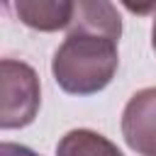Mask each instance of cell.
I'll use <instances>...</instances> for the list:
<instances>
[{"label":"cell","instance_id":"obj_1","mask_svg":"<svg viewBox=\"0 0 156 156\" xmlns=\"http://www.w3.org/2000/svg\"><path fill=\"white\" fill-rule=\"evenodd\" d=\"M117 66V41L88 34H68L54 54L51 73L63 93L93 95L112 83Z\"/></svg>","mask_w":156,"mask_h":156},{"label":"cell","instance_id":"obj_2","mask_svg":"<svg viewBox=\"0 0 156 156\" xmlns=\"http://www.w3.org/2000/svg\"><path fill=\"white\" fill-rule=\"evenodd\" d=\"M41 105L37 71L15 58L0 61V127L22 129L34 122Z\"/></svg>","mask_w":156,"mask_h":156},{"label":"cell","instance_id":"obj_3","mask_svg":"<svg viewBox=\"0 0 156 156\" xmlns=\"http://www.w3.org/2000/svg\"><path fill=\"white\" fill-rule=\"evenodd\" d=\"M122 136L139 156H156V88L129 98L122 112Z\"/></svg>","mask_w":156,"mask_h":156},{"label":"cell","instance_id":"obj_4","mask_svg":"<svg viewBox=\"0 0 156 156\" xmlns=\"http://www.w3.org/2000/svg\"><path fill=\"white\" fill-rule=\"evenodd\" d=\"M68 34H88L119 41L122 17L112 0H73V12L68 22Z\"/></svg>","mask_w":156,"mask_h":156},{"label":"cell","instance_id":"obj_5","mask_svg":"<svg viewBox=\"0 0 156 156\" xmlns=\"http://www.w3.org/2000/svg\"><path fill=\"white\" fill-rule=\"evenodd\" d=\"M17 20L37 32H58L68 27L73 0H12Z\"/></svg>","mask_w":156,"mask_h":156},{"label":"cell","instance_id":"obj_6","mask_svg":"<svg viewBox=\"0 0 156 156\" xmlns=\"http://www.w3.org/2000/svg\"><path fill=\"white\" fill-rule=\"evenodd\" d=\"M56 156H124L107 136L93 129H71L61 136Z\"/></svg>","mask_w":156,"mask_h":156},{"label":"cell","instance_id":"obj_7","mask_svg":"<svg viewBox=\"0 0 156 156\" xmlns=\"http://www.w3.org/2000/svg\"><path fill=\"white\" fill-rule=\"evenodd\" d=\"M132 15H151L156 10V0H119Z\"/></svg>","mask_w":156,"mask_h":156},{"label":"cell","instance_id":"obj_8","mask_svg":"<svg viewBox=\"0 0 156 156\" xmlns=\"http://www.w3.org/2000/svg\"><path fill=\"white\" fill-rule=\"evenodd\" d=\"M0 156H39V154L32 151L29 146L12 144V141H2V144H0Z\"/></svg>","mask_w":156,"mask_h":156},{"label":"cell","instance_id":"obj_9","mask_svg":"<svg viewBox=\"0 0 156 156\" xmlns=\"http://www.w3.org/2000/svg\"><path fill=\"white\" fill-rule=\"evenodd\" d=\"M151 46L156 51V17H154V27H151Z\"/></svg>","mask_w":156,"mask_h":156}]
</instances>
